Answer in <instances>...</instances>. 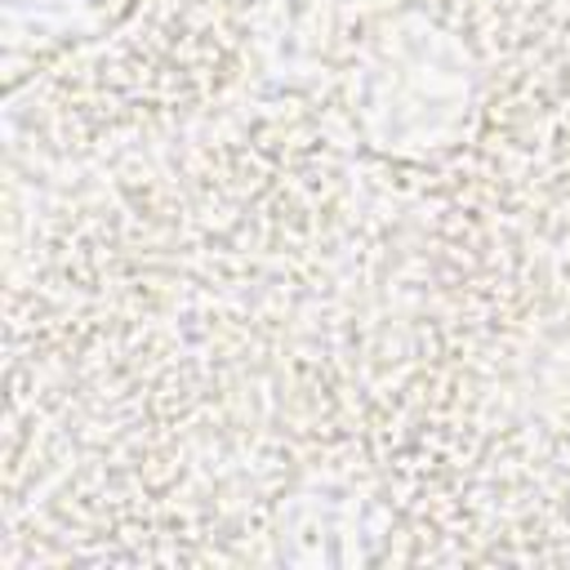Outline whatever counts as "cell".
<instances>
[{
    "instance_id": "1",
    "label": "cell",
    "mask_w": 570,
    "mask_h": 570,
    "mask_svg": "<svg viewBox=\"0 0 570 570\" xmlns=\"http://www.w3.org/2000/svg\"><path fill=\"white\" fill-rule=\"evenodd\" d=\"M361 138L392 160L454 151L481 116V67L472 49L428 13L379 18L347 71Z\"/></svg>"
}]
</instances>
